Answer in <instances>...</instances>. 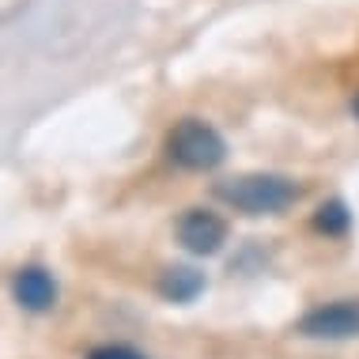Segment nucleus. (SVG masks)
Segmentation results:
<instances>
[{"mask_svg":"<svg viewBox=\"0 0 359 359\" xmlns=\"http://www.w3.org/2000/svg\"><path fill=\"white\" fill-rule=\"evenodd\" d=\"M216 197L246 216H280L303 197V189L284 174H238V178L219 182Z\"/></svg>","mask_w":359,"mask_h":359,"instance_id":"1","label":"nucleus"},{"mask_svg":"<svg viewBox=\"0 0 359 359\" xmlns=\"http://www.w3.org/2000/svg\"><path fill=\"white\" fill-rule=\"evenodd\" d=\"M167 151H170V159L178 163V167H186V170H212V167L223 163L227 144H223V137L208 121L186 118V121H178L170 129Z\"/></svg>","mask_w":359,"mask_h":359,"instance_id":"2","label":"nucleus"},{"mask_svg":"<svg viewBox=\"0 0 359 359\" xmlns=\"http://www.w3.org/2000/svg\"><path fill=\"white\" fill-rule=\"evenodd\" d=\"M299 333L310 341H352L359 337V299H337V303L314 306L299 318Z\"/></svg>","mask_w":359,"mask_h":359,"instance_id":"3","label":"nucleus"},{"mask_svg":"<svg viewBox=\"0 0 359 359\" xmlns=\"http://www.w3.org/2000/svg\"><path fill=\"white\" fill-rule=\"evenodd\" d=\"M178 242L197 257L219 254V246L227 242V223H223L216 212L205 208H189L186 216L178 219Z\"/></svg>","mask_w":359,"mask_h":359,"instance_id":"4","label":"nucleus"},{"mask_svg":"<svg viewBox=\"0 0 359 359\" xmlns=\"http://www.w3.org/2000/svg\"><path fill=\"white\" fill-rule=\"evenodd\" d=\"M12 295L23 310L42 314V310H50L57 303V284H53V276L46 273V269L27 265V269H19L15 280H12Z\"/></svg>","mask_w":359,"mask_h":359,"instance_id":"5","label":"nucleus"},{"mask_svg":"<svg viewBox=\"0 0 359 359\" xmlns=\"http://www.w3.org/2000/svg\"><path fill=\"white\" fill-rule=\"evenodd\" d=\"M201 291H205V273H197L189 265H174L159 276V295L167 303H193Z\"/></svg>","mask_w":359,"mask_h":359,"instance_id":"6","label":"nucleus"},{"mask_svg":"<svg viewBox=\"0 0 359 359\" xmlns=\"http://www.w3.org/2000/svg\"><path fill=\"white\" fill-rule=\"evenodd\" d=\"M314 227L329 238H341V235H348V227H352V212H348L344 201H325V205L314 212Z\"/></svg>","mask_w":359,"mask_h":359,"instance_id":"7","label":"nucleus"},{"mask_svg":"<svg viewBox=\"0 0 359 359\" xmlns=\"http://www.w3.org/2000/svg\"><path fill=\"white\" fill-rule=\"evenodd\" d=\"M87 359H148V355H140L137 348H129V344H102V348H95V352H87Z\"/></svg>","mask_w":359,"mask_h":359,"instance_id":"8","label":"nucleus"},{"mask_svg":"<svg viewBox=\"0 0 359 359\" xmlns=\"http://www.w3.org/2000/svg\"><path fill=\"white\" fill-rule=\"evenodd\" d=\"M352 110H355V118H359V95H355V102H352Z\"/></svg>","mask_w":359,"mask_h":359,"instance_id":"9","label":"nucleus"}]
</instances>
